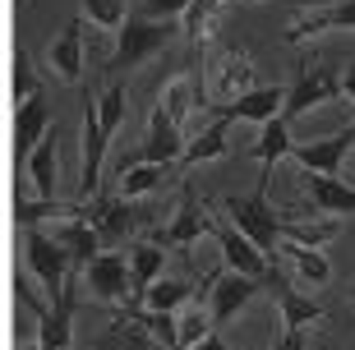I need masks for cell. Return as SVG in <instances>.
<instances>
[{
    "label": "cell",
    "instance_id": "30bf717a",
    "mask_svg": "<svg viewBox=\"0 0 355 350\" xmlns=\"http://www.w3.org/2000/svg\"><path fill=\"white\" fill-rule=\"evenodd\" d=\"M184 143H189V134H184L180 120H171L162 106H153V120H148V139H144V161H162V166H175L184 157Z\"/></svg>",
    "mask_w": 355,
    "mask_h": 350
},
{
    "label": "cell",
    "instance_id": "cb8c5ba5",
    "mask_svg": "<svg viewBox=\"0 0 355 350\" xmlns=\"http://www.w3.org/2000/svg\"><path fill=\"white\" fill-rule=\"evenodd\" d=\"M125 318H134V323L144 327L157 346H166V350L180 346V313H171V309H139V304H130Z\"/></svg>",
    "mask_w": 355,
    "mask_h": 350
},
{
    "label": "cell",
    "instance_id": "8992f818",
    "mask_svg": "<svg viewBox=\"0 0 355 350\" xmlns=\"http://www.w3.org/2000/svg\"><path fill=\"white\" fill-rule=\"evenodd\" d=\"M212 240H217V249H222V259L231 272H245V277H259V281H268L272 277V263L254 249V240L245 231H236L231 221H212Z\"/></svg>",
    "mask_w": 355,
    "mask_h": 350
},
{
    "label": "cell",
    "instance_id": "e575fe53",
    "mask_svg": "<svg viewBox=\"0 0 355 350\" xmlns=\"http://www.w3.org/2000/svg\"><path fill=\"white\" fill-rule=\"evenodd\" d=\"M272 350H304V332H282V341Z\"/></svg>",
    "mask_w": 355,
    "mask_h": 350
},
{
    "label": "cell",
    "instance_id": "5b68a950",
    "mask_svg": "<svg viewBox=\"0 0 355 350\" xmlns=\"http://www.w3.org/2000/svg\"><path fill=\"white\" fill-rule=\"evenodd\" d=\"M323 102H342V78L332 74L328 65H314V69H304V74L295 78V88H286V111H282V116L300 120Z\"/></svg>",
    "mask_w": 355,
    "mask_h": 350
},
{
    "label": "cell",
    "instance_id": "8fae6325",
    "mask_svg": "<svg viewBox=\"0 0 355 350\" xmlns=\"http://www.w3.org/2000/svg\"><path fill=\"white\" fill-rule=\"evenodd\" d=\"M254 290H259V277H245V272H226V277H212V327H226L236 323L240 309L254 299Z\"/></svg>",
    "mask_w": 355,
    "mask_h": 350
},
{
    "label": "cell",
    "instance_id": "83f0119b",
    "mask_svg": "<svg viewBox=\"0 0 355 350\" xmlns=\"http://www.w3.org/2000/svg\"><path fill=\"white\" fill-rule=\"evenodd\" d=\"M166 170L171 166H162V161H139V166L120 170V198H144V194H153V189H162Z\"/></svg>",
    "mask_w": 355,
    "mask_h": 350
},
{
    "label": "cell",
    "instance_id": "ffe728a7",
    "mask_svg": "<svg viewBox=\"0 0 355 350\" xmlns=\"http://www.w3.org/2000/svg\"><path fill=\"white\" fill-rule=\"evenodd\" d=\"M203 231H212V221L203 217V203H198L194 189H184L180 194V212H175V221L162 231V245H194Z\"/></svg>",
    "mask_w": 355,
    "mask_h": 350
},
{
    "label": "cell",
    "instance_id": "e0dca14e",
    "mask_svg": "<svg viewBox=\"0 0 355 350\" xmlns=\"http://www.w3.org/2000/svg\"><path fill=\"white\" fill-rule=\"evenodd\" d=\"M88 221L97 226V235H102V245H120L125 235H130L134 226V212H130V198H92L88 208Z\"/></svg>",
    "mask_w": 355,
    "mask_h": 350
},
{
    "label": "cell",
    "instance_id": "f35d334b",
    "mask_svg": "<svg viewBox=\"0 0 355 350\" xmlns=\"http://www.w3.org/2000/svg\"><path fill=\"white\" fill-rule=\"evenodd\" d=\"M33 350H37V346H33Z\"/></svg>",
    "mask_w": 355,
    "mask_h": 350
},
{
    "label": "cell",
    "instance_id": "4316f807",
    "mask_svg": "<svg viewBox=\"0 0 355 350\" xmlns=\"http://www.w3.org/2000/svg\"><path fill=\"white\" fill-rule=\"evenodd\" d=\"M282 254L291 259V268L304 277L309 286H323L332 277V263H328V254L323 249H304V245H291V240H282Z\"/></svg>",
    "mask_w": 355,
    "mask_h": 350
},
{
    "label": "cell",
    "instance_id": "44dd1931",
    "mask_svg": "<svg viewBox=\"0 0 355 350\" xmlns=\"http://www.w3.org/2000/svg\"><path fill=\"white\" fill-rule=\"evenodd\" d=\"M222 10H226V0H194V5L180 14L184 19L180 28H184V37H189V46H194V55L208 51L212 33H217V24H222Z\"/></svg>",
    "mask_w": 355,
    "mask_h": 350
},
{
    "label": "cell",
    "instance_id": "5bb4252c",
    "mask_svg": "<svg viewBox=\"0 0 355 350\" xmlns=\"http://www.w3.org/2000/svg\"><path fill=\"white\" fill-rule=\"evenodd\" d=\"M212 111L226 120H259V125H268V120H277L286 111V88H277V83L272 88H254L245 97H236V102H217Z\"/></svg>",
    "mask_w": 355,
    "mask_h": 350
},
{
    "label": "cell",
    "instance_id": "74e56055",
    "mask_svg": "<svg viewBox=\"0 0 355 350\" xmlns=\"http://www.w3.org/2000/svg\"><path fill=\"white\" fill-rule=\"evenodd\" d=\"M346 290H351V299H355V281H351V286H346Z\"/></svg>",
    "mask_w": 355,
    "mask_h": 350
},
{
    "label": "cell",
    "instance_id": "6da1fadb",
    "mask_svg": "<svg viewBox=\"0 0 355 350\" xmlns=\"http://www.w3.org/2000/svg\"><path fill=\"white\" fill-rule=\"evenodd\" d=\"M180 33H184V28L175 24V19H144V14L134 10L130 24L116 33V51H111V60L102 65L106 78H120V74H130V69H139L148 55L166 51Z\"/></svg>",
    "mask_w": 355,
    "mask_h": 350
},
{
    "label": "cell",
    "instance_id": "277c9868",
    "mask_svg": "<svg viewBox=\"0 0 355 350\" xmlns=\"http://www.w3.org/2000/svg\"><path fill=\"white\" fill-rule=\"evenodd\" d=\"M92 295L106 299V304H134V281H130V254H116V249H102L97 259L83 268Z\"/></svg>",
    "mask_w": 355,
    "mask_h": 350
},
{
    "label": "cell",
    "instance_id": "8d00e7d4",
    "mask_svg": "<svg viewBox=\"0 0 355 350\" xmlns=\"http://www.w3.org/2000/svg\"><path fill=\"white\" fill-rule=\"evenodd\" d=\"M194 350H231V346H226V341H222V337H217V332H208V337L198 341V346H194Z\"/></svg>",
    "mask_w": 355,
    "mask_h": 350
},
{
    "label": "cell",
    "instance_id": "4dcf8cb0",
    "mask_svg": "<svg viewBox=\"0 0 355 350\" xmlns=\"http://www.w3.org/2000/svg\"><path fill=\"white\" fill-rule=\"evenodd\" d=\"M189 295H194V286H189V281H162V277H157V281H153V286H148V295H144V304H148V309H180V304H189Z\"/></svg>",
    "mask_w": 355,
    "mask_h": 350
},
{
    "label": "cell",
    "instance_id": "1f68e13d",
    "mask_svg": "<svg viewBox=\"0 0 355 350\" xmlns=\"http://www.w3.org/2000/svg\"><path fill=\"white\" fill-rule=\"evenodd\" d=\"M83 14L97 28H106V33H120V28L130 24V5L125 0H83Z\"/></svg>",
    "mask_w": 355,
    "mask_h": 350
},
{
    "label": "cell",
    "instance_id": "ba28073f",
    "mask_svg": "<svg viewBox=\"0 0 355 350\" xmlns=\"http://www.w3.org/2000/svg\"><path fill=\"white\" fill-rule=\"evenodd\" d=\"M55 180H60V130H51L37 148H33V157H28V166H24V189H19V194L55 198Z\"/></svg>",
    "mask_w": 355,
    "mask_h": 350
},
{
    "label": "cell",
    "instance_id": "836d02e7",
    "mask_svg": "<svg viewBox=\"0 0 355 350\" xmlns=\"http://www.w3.org/2000/svg\"><path fill=\"white\" fill-rule=\"evenodd\" d=\"M194 0H139V14L144 19H180Z\"/></svg>",
    "mask_w": 355,
    "mask_h": 350
},
{
    "label": "cell",
    "instance_id": "d4e9b609",
    "mask_svg": "<svg viewBox=\"0 0 355 350\" xmlns=\"http://www.w3.org/2000/svg\"><path fill=\"white\" fill-rule=\"evenodd\" d=\"M162 263H166V249L162 245H134L130 249V281H134V304L148 295V286L162 277ZM130 309V304H125Z\"/></svg>",
    "mask_w": 355,
    "mask_h": 350
},
{
    "label": "cell",
    "instance_id": "4fadbf2b",
    "mask_svg": "<svg viewBox=\"0 0 355 350\" xmlns=\"http://www.w3.org/2000/svg\"><path fill=\"white\" fill-rule=\"evenodd\" d=\"M351 148H355L351 134H328V139H314V143H295L291 157H295L304 170H314V175H337L342 161L351 157Z\"/></svg>",
    "mask_w": 355,
    "mask_h": 350
},
{
    "label": "cell",
    "instance_id": "52a82bcc",
    "mask_svg": "<svg viewBox=\"0 0 355 350\" xmlns=\"http://www.w3.org/2000/svg\"><path fill=\"white\" fill-rule=\"evenodd\" d=\"M51 111H46V97H33V102L14 106V175H24L28 157L46 134H51Z\"/></svg>",
    "mask_w": 355,
    "mask_h": 350
},
{
    "label": "cell",
    "instance_id": "603a6c76",
    "mask_svg": "<svg viewBox=\"0 0 355 350\" xmlns=\"http://www.w3.org/2000/svg\"><path fill=\"white\" fill-rule=\"evenodd\" d=\"M272 286H277V299H282V323H286V332H304L309 323L323 318V304H314L309 295H300L295 286H286L277 272H272Z\"/></svg>",
    "mask_w": 355,
    "mask_h": 350
},
{
    "label": "cell",
    "instance_id": "7c38bea8",
    "mask_svg": "<svg viewBox=\"0 0 355 350\" xmlns=\"http://www.w3.org/2000/svg\"><path fill=\"white\" fill-rule=\"evenodd\" d=\"M46 65H51V74L60 78V83H69V88L83 83V24L79 19H69V24L60 28V37L46 46Z\"/></svg>",
    "mask_w": 355,
    "mask_h": 350
},
{
    "label": "cell",
    "instance_id": "f546056e",
    "mask_svg": "<svg viewBox=\"0 0 355 350\" xmlns=\"http://www.w3.org/2000/svg\"><path fill=\"white\" fill-rule=\"evenodd\" d=\"M208 332H212V313L203 309V304H194V299H189V304L180 309V346H175V350H194L198 341L208 337Z\"/></svg>",
    "mask_w": 355,
    "mask_h": 350
},
{
    "label": "cell",
    "instance_id": "ac0fdd59",
    "mask_svg": "<svg viewBox=\"0 0 355 350\" xmlns=\"http://www.w3.org/2000/svg\"><path fill=\"white\" fill-rule=\"evenodd\" d=\"M208 125L198 134H189V143H184V157H180V166H198V161H217V157H226V125L231 120L226 116H217L208 106Z\"/></svg>",
    "mask_w": 355,
    "mask_h": 350
},
{
    "label": "cell",
    "instance_id": "9c48e42d",
    "mask_svg": "<svg viewBox=\"0 0 355 350\" xmlns=\"http://www.w3.org/2000/svg\"><path fill=\"white\" fill-rule=\"evenodd\" d=\"M318 33H355V0H337L328 10H309V14H295L286 28V42L300 46V42L318 37Z\"/></svg>",
    "mask_w": 355,
    "mask_h": 350
},
{
    "label": "cell",
    "instance_id": "7402d4cb",
    "mask_svg": "<svg viewBox=\"0 0 355 350\" xmlns=\"http://www.w3.org/2000/svg\"><path fill=\"white\" fill-rule=\"evenodd\" d=\"M337 231H342V217H282V240L304 249H323L328 240H337Z\"/></svg>",
    "mask_w": 355,
    "mask_h": 350
},
{
    "label": "cell",
    "instance_id": "d6986e66",
    "mask_svg": "<svg viewBox=\"0 0 355 350\" xmlns=\"http://www.w3.org/2000/svg\"><path fill=\"white\" fill-rule=\"evenodd\" d=\"M69 318H74V295L69 286L51 299V309L42 313V327H37V350H69Z\"/></svg>",
    "mask_w": 355,
    "mask_h": 350
},
{
    "label": "cell",
    "instance_id": "f1b7e54d",
    "mask_svg": "<svg viewBox=\"0 0 355 350\" xmlns=\"http://www.w3.org/2000/svg\"><path fill=\"white\" fill-rule=\"evenodd\" d=\"M97 350H157V341L148 337L134 318H125V313H120L116 327H111L106 337H97Z\"/></svg>",
    "mask_w": 355,
    "mask_h": 350
},
{
    "label": "cell",
    "instance_id": "7a4b0ae2",
    "mask_svg": "<svg viewBox=\"0 0 355 350\" xmlns=\"http://www.w3.org/2000/svg\"><path fill=\"white\" fill-rule=\"evenodd\" d=\"M268 175H272V166H263V180H259V189L245 198H226V221L236 226V231H245L254 240V249L263 254V259H272L277 249H282V217L272 212V203H268Z\"/></svg>",
    "mask_w": 355,
    "mask_h": 350
},
{
    "label": "cell",
    "instance_id": "484cf974",
    "mask_svg": "<svg viewBox=\"0 0 355 350\" xmlns=\"http://www.w3.org/2000/svg\"><path fill=\"white\" fill-rule=\"evenodd\" d=\"M291 120L286 116H277V120H268L263 130H259V143H254V157L263 161V166H277L282 157H291Z\"/></svg>",
    "mask_w": 355,
    "mask_h": 350
},
{
    "label": "cell",
    "instance_id": "9a60e30c",
    "mask_svg": "<svg viewBox=\"0 0 355 350\" xmlns=\"http://www.w3.org/2000/svg\"><path fill=\"white\" fill-rule=\"evenodd\" d=\"M212 83H217V97H222V102H236V97H245V92L263 88V83L254 78L250 55H240V51H222V55H217V65H212Z\"/></svg>",
    "mask_w": 355,
    "mask_h": 350
},
{
    "label": "cell",
    "instance_id": "3957f363",
    "mask_svg": "<svg viewBox=\"0 0 355 350\" xmlns=\"http://www.w3.org/2000/svg\"><path fill=\"white\" fill-rule=\"evenodd\" d=\"M24 268L37 277V286L51 299L60 295V290L69 286V277H74L69 254L51 240V231H37V226H24Z\"/></svg>",
    "mask_w": 355,
    "mask_h": 350
},
{
    "label": "cell",
    "instance_id": "2e32d148",
    "mask_svg": "<svg viewBox=\"0 0 355 350\" xmlns=\"http://www.w3.org/2000/svg\"><path fill=\"white\" fill-rule=\"evenodd\" d=\"M304 189L314 198V212L323 217H351L355 212V184L337 180V175H314V170H304Z\"/></svg>",
    "mask_w": 355,
    "mask_h": 350
},
{
    "label": "cell",
    "instance_id": "d6a6232c",
    "mask_svg": "<svg viewBox=\"0 0 355 350\" xmlns=\"http://www.w3.org/2000/svg\"><path fill=\"white\" fill-rule=\"evenodd\" d=\"M33 97H42L37 78H33V65H28V55H24V51H14V106L33 102Z\"/></svg>",
    "mask_w": 355,
    "mask_h": 350
},
{
    "label": "cell",
    "instance_id": "d590c367",
    "mask_svg": "<svg viewBox=\"0 0 355 350\" xmlns=\"http://www.w3.org/2000/svg\"><path fill=\"white\" fill-rule=\"evenodd\" d=\"M342 97H346V102L355 106V60L346 65V74H342Z\"/></svg>",
    "mask_w": 355,
    "mask_h": 350
}]
</instances>
